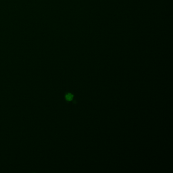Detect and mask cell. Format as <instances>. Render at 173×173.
Returning a JSON list of instances; mask_svg holds the SVG:
<instances>
[{"mask_svg":"<svg viewBox=\"0 0 173 173\" xmlns=\"http://www.w3.org/2000/svg\"><path fill=\"white\" fill-rule=\"evenodd\" d=\"M73 98V95L71 93H68L66 95H65V99L67 101H70L71 100H72Z\"/></svg>","mask_w":173,"mask_h":173,"instance_id":"obj_1","label":"cell"}]
</instances>
